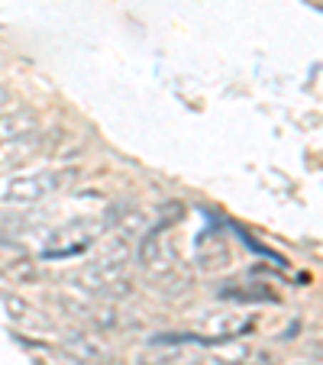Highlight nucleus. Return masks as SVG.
Masks as SVG:
<instances>
[{"mask_svg":"<svg viewBox=\"0 0 323 365\" xmlns=\"http://www.w3.org/2000/svg\"><path fill=\"white\" fill-rule=\"evenodd\" d=\"M97 233H101V223H97V220L68 223V227L56 230V233L48 236L42 255H46V259H68V255H78V252H84V249L97 240Z\"/></svg>","mask_w":323,"mask_h":365,"instance_id":"obj_3","label":"nucleus"},{"mask_svg":"<svg viewBox=\"0 0 323 365\" xmlns=\"http://www.w3.org/2000/svg\"><path fill=\"white\" fill-rule=\"evenodd\" d=\"M39 152V130L36 133H0V172H10V168L23 165L26 159H33Z\"/></svg>","mask_w":323,"mask_h":365,"instance_id":"obj_4","label":"nucleus"},{"mask_svg":"<svg viewBox=\"0 0 323 365\" xmlns=\"http://www.w3.org/2000/svg\"><path fill=\"white\" fill-rule=\"evenodd\" d=\"M23 227H29V220H26V217H20V214H7V210H0V240H7V236L20 233Z\"/></svg>","mask_w":323,"mask_h":365,"instance_id":"obj_7","label":"nucleus"},{"mask_svg":"<svg viewBox=\"0 0 323 365\" xmlns=\"http://www.w3.org/2000/svg\"><path fill=\"white\" fill-rule=\"evenodd\" d=\"M65 352L78 362H107L111 359V346L103 343V336H94V333L75 330L65 336Z\"/></svg>","mask_w":323,"mask_h":365,"instance_id":"obj_5","label":"nucleus"},{"mask_svg":"<svg viewBox=\"0 0 323 365\" xmlns=\"http://www.w3.org/2000/svg\"><path fill=\"white\" fill-rule=\"evenodd\" d=\"M207 327H210L213 333H217V336L220 339H230V336H236V333H242V330H249V327H252V320L249 317H236V314H220V317H210L207 320Z\"/></svg>","mask_w":323,"mask_h":365,"instance_id":"obj_6","label":"nucleus"},{"mask_svg":"<svg viewBox=\"0 0 323 365\" xmlns=\"http://www.w3.org/2000/svg\"><path fill=\"white\" fill-rule=\"evenodd\" d=\"M10 103V91L4 88V84H0V110H4V107H7Z\"/></svg>","mask_w":323,"mask_h":365,"instance_id":"obj_8","label":"nucleus"},{"mask_svg":"<svg viewBox=\"0 0 323 365\" xmlns=\"http://www.w3.org/2000/svg\"><path fill=\"white\" fill-rule=\"evenodd\" d=\"M68 172H36V175H16L7 181L4 187V197L10 204H39L48 194H56L65 185Z\"/></svg>","mask_w":323,"mask_h":365,"instance_id":"obj_2","label":"nucleus"},{"mask_svg":"<svg viewBox=\"0 0 323 365\" xmlns=\"http://www.w3.org/2000/svg\"><path fill=\"white\" fill-rule=\"evenodd\" d=\"M75 284H81V288L91 291V294L107 297V301L130 297L133 294V278H130V269H126V249H117V255L88 265V269L75 278Z\"/></svg>","mask_w":323,"mask_h":365,"instance_id":"obj_1","label":"nucleus"}]
</instances>
